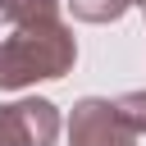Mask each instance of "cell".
<instances>
[{
	"label": "cell",
	"instance_id": "cell-4",
	"mask_svg": "<svg viewBox=\"0 0 146 146\" xmlns=\"http://www.w3.org/2000/svg\"><path fill=\"white\" fill-rule=\"evenodd\" d=\"M59 18V0H0V23L27 27V23H50Z\"/></svg>",
	"mask_w": 146,
	"mask_h": 146
},
{
	"label": "cell",
	"instance_id": "cell-5",
	"mask_svg": "<svg viewBox=\"0 0 146 146\" xmlns=\"http://www.w3.org/2000/svg\"><path fill=\"white\" fill-rule=\"evenodd\" d=\"M68 9H73V18H82V23H119L132 5L128 0H64Z\"/></svg>",
	"mask_w": 146,
	"mask_h": 146
},
{
	"label": "cell",
	"instance_id": "cell-3",
	"mask_svg": "<svg viewBox=\"0 0 146 146\" xmlns=\"http://www.w3.org/2000/svg\"><path fill=\"white\" fill-rule=\"evenodd\" d=\"M59 110L41 96L0 105V146H55Z\"/></svg>",
	"mask_w": 146,
	"mask_h": 146
},
{
	"label": "cell",
	"instance_id": "cell-7",
	"mask_svg": "<svg viewBox=\"0 0 146 146\" xmlns=\"http://www.w3.org/2000/svg\"><path fill=\"white\" fill-rule=\"evenodd\" d=\"M128 5H141V9H146V0H128Z\"/></svg>",
	"mask_w": 146,
	"mask_h": 146
},
{
	"label": "cell",
	"instance_id": "cell-6",
	"mask_svg": "<svg viewBox=\"0 0 146 146\" xmlns=\"http://www.w3.org/2000/svg\"><path fill=\"white\" fill-rule=\"evenodd\" d=\"M114 105H119L123 123L137 137H146V91H123V96H114Z\"/></svg>",
	"mask_w": 146,
	"mask_h": 146
},
{
	"label": "cell",
	"instance_id": "cell-2",
	"mask_svg": "<svg viewBox=\"0 0 146 146\" xmlns=\"http://www.w3.org/2000/svg\"><path fill=\"white\" fill-rule=\"evenodd\" d=\"M68 146H137V132L123 123L114 100L82 96L68 114Z\"/></svg>",
	"mask_w": 146,
	"mask_h": 146
},
{
	"label": "cell",
	"instance_id": "cell-1",
	"mask_svg": "<svg viewBox=\"0 0 146 146\" xmlns=\"http://www.w3.org/2000/svg\"><path fill=\"white\" fill-rule=\"evenodd\" d=\"M73 59H78V41L64 18L9 27V36H0V91L55 82L73 68Z\"/></svg>",
	"mask_w": 146,
	"mask_h": 146
}]
</instances>
